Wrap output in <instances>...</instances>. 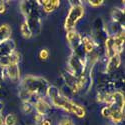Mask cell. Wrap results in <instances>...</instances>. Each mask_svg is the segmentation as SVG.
I'll return each instance as SVG.
<instances>
[{"label": "cell", "mask_w": 125, "mask_h": 125, "mask_svg": "<svg viewBox=\"0 0 125 125\" xmlns=\"http://www.w3.org/2000/svg\"><path fill=\"white\" fill-rule=\"evenodd\" d=\"M48 95L51 97V100L54 105L65 109L68 112H72L74 114H76L78 117H84L85 115L84 108H82L81 106L74 103L72 100L68 99L55 86H51L48 88Z\"/></svg>", "instance_id": "1"}, {"label": "cell", "mask_w": 125, "mask_h": 125, "mask_svg": "<svg viewBox=\"0 0 125 125\" xmlns=\"http://www.w3.org/2000/svg\"><path fill=\"white\" fill-rule=\"evenodd\" d=\"M124 44V34L120 33L114 37H110L106 40V52L109 57H112L122 51Z\"/></svg>", "instance_id": "2"}, {"label": "cell", "mask_w": 125, "mask_h": 125, "mask_svg": "<svg viewBox=\"0 0 125 125\" xmlns=\"http://www.w3.org/2000/svg\"><path fill=\"white\" fill-rule=\"evenodd\" d=\"M84 14V9L81 5H75L70 9L69 14L66 18L65 21V28L66 29H71L73 28L77 21L80 19Z\"/></svg>", "instance_id": "3"}, {"label": "cell", "mask_w": 125, "mask_h": 125, "mask_svg": "<svg viewBox=\"0 0 125 125\" xmlns=\"http://www.w3.org/2000/svg\"><path fill=\"white\" fill-rule=\"evenodd\" d=\"M60 1L58 0H53V1H49V0H45V1H42V4L44 5V10L46 12H50V11H53L56 7L59 6Z\"/></svg>", "instance_id": "4"}, {"label": "cell", "mask_w": 125, "mask_h": 125, "mask_svg": "<svg viewBox=\"0 0 125 125\" xmlns=\"http://www.w3.org/2000/svg\"><path fill=\"white\" fill-rule=\"evenodd\" d=\"M8 73L11 79L15 80L18 76H19V70H18L17 64H9L8 65Z\"/></svg>", "instance_id": "5"}, {"label": "cell", "mask_w": 125, "mask_h": 125, "mask_svg": "<svg viewBox=\"0 0 125 125\" xmlns=\"http://www.w3.org/2000/svg\"><path fill=\"white\" fill-rule=\"evenodd\" d=\"M120 64V58H119V55L116 54L114 56L110 57V60H109V63H108V67H107V70H111L113 68H116L118 67Z\"/></svg>", "instance_id": "6"}, {"label": "cell", "mask_w": 125, "mask_h": 125, "mask_svg": "<svg viewBox=\"0 0 125 125\" xmlns=\"http://www.w3.org/2000/svg\"><path fill=\"white\" fill-rule=\"evenodd\" d=\"M21 33L25 38H30L31 37V30H30L27 22H24L21 26Z\"/></svg>", "instance_id": "7"}, {"label": "cell", "mask_w": 125, "mask_h": 125, "mask_svg": "<svg viewBox=\"0 0 125 125\" xmlns=\"http://www.w3.org/2000/svg\"><path fill=\"white\" fill-rule=\"evenodd\" d=\"M16 123V116L14 114H8L5 118V124L6 125H15Z\"/></svg>", "instance_id": "8"}, {"label": "cell", "mask_w": 125, "mask_h": 125, "mask_svg": "<svg viewBox=\"0 0 125 125\" xmlns=\"http://www.w3.org/2000/svg\"><path fill=\"white\" fill-rule=\"evenodd\" d=\"M46 108H48V105L45 103L44 101H42V100H40L38 103L36 104V109L40 113H44L45 112V109H46Z\"/></svg>", "instance_id": "9"}, {"label": "cell", "mask_w": 125, "mask_h": 125, "mask_svg": "<svg viewBox=\"0 0 125 125\" xmlns=\"http://www.w3.org/2000/svg\"><path fill=\"white\" fill-rule=\"evenodd\" d=\"M85 41L84 42V46H85V50L87 52H90V51H92V49H93V46H92V43L90 42V41L87 39V38H84L83 39Z\"/></svg>", "instance_id": "10"}, {"label": "cell", "mask_w": 125, "mask_h": 125, "mask_svg": "<svg viewBox=\"0 0 125 125\" xmlns=\"http://www.w3.org/2000/svg\"><path fill=\"white\" fill-rule=\"evenodd\" d=\"M40 57L42 59H46L48 57V51L46 49H43V50L40 52Z\"/></svg>", "instance_id": "11"}, {"label": "cell", "mask_w": 125, "mask_h": 125, "mask_svg": "<svg viewBox=\"0 0 125 125\" xmlns=\"http://www.w3.org/2000/svg\"><path fill=\"white\" fill-rule=\"evenodd\" d=\"M60 125H74L72 122H71L70 120H68V119H64L61 121V123H60Z\"/></svg>", "instance_id": "12"}, {"label": "cell", "mask_w": 125, "mask_h": 125, "mask_svg": "<svg viewBox=\"0 0 125 125\" xmlns=\"http://www.w3.org/2000/svg\"><path fill=\"white\" fill-rule=\"evenodd\" d=\"M89 2H90V4H91L92 6H99V5L102 4V2H103V1H102V0L98 1V0H97V1H89Z\"/></svg>", "instance_id": "13"}, {"label": "cell", "mask_w": 125, "mask_h": 125, "mask_svg": "<svg viewBox=\"0 0 125 125\" xmlns=\"http://www.w3.org/2000/svg\"><path fill=\"white\" fill-rule=\"evenodd\" d=\"M4 10H5V7L3 5V3H0V13L4 12Z\"/></svg>", "instance_id": "14"}, {"label": "cell", "mask_w": 125, "mask_h": 125, "mask_svg": "<svg viewBox=\"0 0 125 125\" xmlns=\"http://www.w3.org/2000/svg\"><path fill=\"white\" fill-rule=\"evenodd\" d=\"M42 125H50V122L49 121H43V123H42Z\"/></svg>", "instance_id": "15"}, {"label": "cell", "mask_w": 125, "mask_h": 125, "mask_svg": "<svg viewBox=\"0 0 125 125\" xmlns=\"http://www.w3.org/2000/svg\"><path fill=\"white\" fill-rule=\"evenodd\" d=\"M0 125H3V120H2L1 117H0Z\"/></svg>", "instance_id": "16"}]
</instances>
